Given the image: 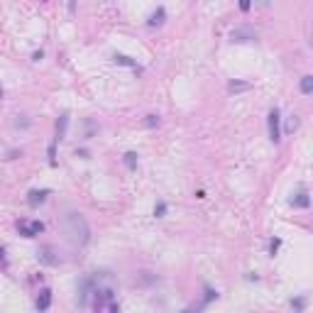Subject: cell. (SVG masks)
I'll return each instance as SVG.
<instances>
[{
  "label": "cell",
  "instance_id": "obj_14",
  "mask_svg": "<svg viewBox=\"0 0 313 313\" xmlns=\"http://www.w3.org/2000/svg\"><path fill=\"white\" fill-rule=\"evenodd\" d=\"M247 88H250L247 83H235V81H230V91H233V93H235V91H247Z\"/></svg>",
  "mask_w": 313,
  "mask_h": 313
},
{
  "label": "cell",
  "instance_id": "obj_10",
  "mask_svg": "<svg viewBox=\"0 0 313 313\" xmlns=\"http://www.w3.org/2000/svg\"><path fill=\"white\" fill-rule=\"evenodd\" d=\"M311 91H313V76H308V74H306V76L301 78V93H303V96H308Z\"/></svg>",
  "mask_w": 313,
  "mask_h": 313
},
{
  "label": "cell",
  "instance_id": "obj_9",
  "mask_svg": "<svg viewBox=\"0 0 313 313\" xmlns=\"http://www.w3.org/2000/svg\"><path fill=\"white\" fill-rule=\"evenodd\" d=\"M66 125H69V115H61L59 122H57V139H64L66 135Z\"/></svg>",
  "mask_w": 313,
  "mask_h": 313
},
{
  "label": "cell",
  "instance_id": "obj_18",
  "mask_svg": "<svg viewBox=\"0 0 313 313\" xmlns=\"http://www.w3.org/2000/svg\"><path fill=\"white\" fill-rule=\"evenodd\" d=\"M108 311H110V313H120V306H117V303H113V301H110V306H108Z\"/></svg>",
  "mask_w": 313,
  "mask_h": 313
},
{
  "label": "cell",
  "instance_id": "obj_15",
  "mask_svg": "<svg viewBox=\"0 0 313 313\" xmlns=\"http://www.w3.org/2000/svg\"><path fill=\"white\" fill-rule=\"evenodd\" d=\"M115 64H122V66H135V61H130L127 57H115Z\"/></svg>",
  "mask_w": 313,
  "mask_h": 313
},
{
  "label": "cell",
  "instance_id": "obj_17",
  "mask_svg": "<svg viewBox=\"0 0 313 313\" xmlns=\"http://www.w3.org/2000/svg\"><path fill=\"white\" fill-rule=\"evenodd\" d=\"M164 211H167V206H164V203H159V206L154 208V215H156V218H162V215H164Z\"/></svg>",
  "mask_w": 313,
  "mask_h": 313
},
{
  "label": "cell",
  "instance_id": "obj_16",
  "mask_svg": "<svg viewBox=\"0 0 313 313\" xmlns=\"http://www.w3.org/2000/svg\"><path fill=\"white\" fill-rule=\"evenodd\" d=\"M298 127V120H296V115H291V120H289V125H286V132H291V130H296Z\"/></svg>",
  "mask_w": 313,
  "mask_h": 313
},
{
  "label": "cell",
  "instance_id": "obj_1",
  "mask_svg": "<svg viewBox=\"0 0 313 313\" xmlns=\"http://www.w3.org/2000/svg\"><path fill=\"white\" fill-rule=\"evenodd\" d=\"M61 228H64V235L74 242V245H78V247H83V245H88V240H91V228H88V223H86V218L81 215V213H66L64 215V220H61Z\"/></svg>",
  "mask_w": 313,
  "mask_h": 313
},
{
  "label": "cell",
  "instance_id": "obj_3",
  "mask_svg": "<svg viewBox=\"0 0 313 313\" xmlns=\"http://www.w3.org/2000/svg\"><path fill=\"white\" fill-rule=\"evenodd\" d=\"M37 259H39L42 264H47V267H57V264L61 262L57 247H52V245H42V247L37 250Z\"/></svg>",
  "mask_w": 313,
  "mask_h": 313
},
{
  "label": "cell",
  "instance_id": "obj_4",
  "mask_svg": "<svg viewBox=\"0 0 313 313\" xmlns=\"http://www.w3.org/2000/svg\"><path fill=\"white\" fill-rule=\"evenodd\" d=\"M18 228H20V233L25 235V237H35V235H39L42 230H44V225L42 223H18Z\"/></svg>",
  "mask_w": 313,
  "mask_h": 313
},
{
  "label": "cell",
  "instance_id": "obj_8",
  "mask_svg": "<svg viewBox=\"0 0 313 313\" xmlns=\"http://www.w3.org/2000/svg\"><path fill=\"white\" fill-rule=\"evenodd\" d=\"M49 303H52V291H49V289H42L39 296H37V308H39V311H47Z\"/></svg>",
  "mask_w": 313,
  "mask_h": 313
},
{
  "label": "cell",
  "instance_id": "obj_6",
  "mask_svg": "<svg viewBox=\"0 0 313 313\" xmlns=\"http://www.w3.org/2000/svg\"><path fill=\"white\" fill-rule=\"evenodd\" d=\"M27 196H30V198H27V203H30L32 208H37L39 203H44V201H47V196H49V191H30Z\"/></svg>",
  "mask_w": 313,
  "mask_h": 313
},
{
  "label": "cell",
  "instance_id": "obj_13",
  "mask_svg": "<svg viewBox=\"0 0 313 313\" xmlns=\"http://www.w3.org/2000/svg\"><path fill=\"white\" fill-rule=\"evenodd\" d=\"M144 125H147V127H154V125H159V115H147Z\"/></svg>",
  "mask_w": 313,
  "mask_h": 313
},
{
  "label": "cell",
  "instance_id": "obj_19",
  "mask_svg": "<svg viewBox=\"0 0 313 313\" xmlns=\"http://www.w3.org/2000/svg\"><path fill=\"white\" fill-rule=\"evenodd\" d=\"M0 98H3V88H0Z\"/></svg>",
  "mask_w": 313,
  "mask_h": 313
},
{
  "label": "cell",
  "instance_id": "obj_5",
  "mask_svg": "<svg viewBox=\"0 0 313 313\" xmlns=\"http://www.w3.org/2000/svg\"><path fill=\"white\" fill-rule=\"evenodd\" d=\"M233 42H250V39H254V32L250 30V27H237V30H233Z\"/></svg>",
  "mask_w": 313,
  "mask_h": 313
},
{
  "label": "cell",
  "instance_id": "obj_12",
  "mask_svg": "<svg viewBox=\"0 0 313 313\" xmlns=\"http://www.w3.org/2000/svg\"><path fill=\"white\" fill-rule=\"evenodd\" d=\"M162 18H164V10L159 8V10H156V13L149 18V25H159V22H162Z\"/></svg>",
  "mask_w": 313,
  "mask_h": 313
},
{
  "label": "cell",
  "instance_id": "obj_11",
  "mask_svg": "<svg viewBox=\"0 0 313 313\" xmlns=\"http://www.w3.org/2000/svg\"><path fill=\"white\" fill-rule=\"evenodd\" d=\"M125 167L127 169H137V154L135 152H127L125 154Z\"/></svg>",
  "mask_w": 313,
  "mask_h": 313
},
{
  "label": "cell",
  "instance_id": "obj_2",
  "mask_svg": "<svg viewBox=\"0 0 313 313\" xmlns=\"http://www.w3.org/2000/svg\"><path fill=\"white\" fill-rule=\"evenodd\" d=\"M279 122H281L279 108H272V110H269V117H267V127H269V139H272L274 144L281 139V127H279Z\"/></svg>",
  "mask_w": 313,
  "mask_h": 313
},
{
  "label": "cell",
  "instance_id": "obj_7",
  "mask_svg": "<svg viewBox=\"0 0 313 313\" xmlns=\"http://www.w3.org/2000/svg\"><path fill=\"white\" fill-rule=\"evenodd\" d=\"M291 206H296V208H308V203H311V198H308V191H298L291 201H289Z\"/></svg>",
  "mask_w": 313,
  "mask_h": 313
}]
</instances>
